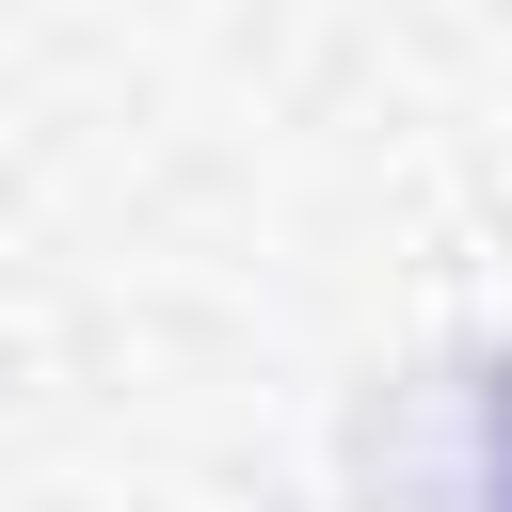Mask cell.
<instances>
[{"instance_id":"1","label":"cell","mask_w":512,"mask_h":512,"mask_svg":"<svg viewBox=\"0 0 512 512\" xmlns=\"http://www.w3.org/2000/svg\"><path fill=\"white\" fill-rule=\"evenodd\" d=\"M480 464H496V512H512V368L480 384Z\"/></svg>"}]
</instances>
